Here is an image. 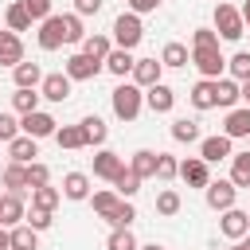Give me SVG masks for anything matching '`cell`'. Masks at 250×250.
I'll return each instance as SVG.
<instances>
[{"mask_svg":"<svg viewBox=\"0 0 250 250\" xmlns=\"http://www.w3.org/2000/svg\"><path fill=\"white\" fill-rule=\"evenodd\" d=\"M109 105H113V117L117 121H137L141 117V105H145V90L137 82H117L113 94H109Z\"/></svg>","mask_w":250,"mask_h":250,"instance_id":"obj_1","label":"cell"},{"mask_svg":"<svg viewBox=\"0 0 250 250\" xmlns=\"http://www.w3.org/2000/svg\"><path fill=\"white\" fill-rule=\"evenodd\" d=\"M215 31H219V39L238 43V39L246 35V20H242V12H238L234 4H215Z\"/></svg>","mask_w":250,"mask_h":250,"instance_id":"obj_2","label":"cell"},{"mask_svg":"<svg viewBox=\"0 0 250 250\" xmlns=\"http://www.w3.org/2000/svg\"><path fill=\"white\" fill-rule=\"evenodd\" d=\"M141 39H145L141 16H137V12H121V16L113 20V47H125V51H133Z\"/></svg>","mask_w":250,"mask_h":250,"instance_id":"obj_3","label":"cell"},{"mask_svg":"<svg viewBox=\"0 0 250 250\" xmlns=\"http://www.w3.org/2000/svg\"><path fill=\"white\" fill-rule=\"evenodd\" d=\"M191 66H195L203 78H223L227 59H223L219 47H191Z\"/></svg>","mask_w":250,"mask_h":250,"instance_id":"obj_4","label":"cell"},{"mask_svg":"<svg viewBox=\"0 0 250 250\" xmlns=\"http://www.w3.org/2000/svg\"><path fill=\"white\" fill-rule=\"evenodd\" d=\"M102 66H105V62H102V59H90L86 51H74V55L62 62V70H66L74 82H90V78H98V74H102Z\"/></svg>","mask_w":250,"mask_h":250,"instance_id":"obj_5","label":"cell"},{"mask_svg":"<svg viewBox=\"0 0 250 250\" xmlns=\"http://www.w3.org/2000/svg\"><path fill=\"white\" fill-rule=\"evenodd\" d=\"M203 199H207V207L211 211H227V207H234V199H238V188L230 184V180H211L207 188H203Z\"/></svg>","mask_w":250,"mask_h":250,"instance_id":"obj_6","label":"cell"},{"mask_svg":"<svg viewBox=\"0 0 250 250\" xmlns=\"http://www.w3.org/2000/svg\"><path fill=\"white\" fill-rule=\"evenodd\" d=\"M199 156H203L207 164H219V160H230V156H234V141H230L227 133H215V137H203V141H199Z\"/></svg>","mask_w":250,"mask_h":250,"instance_id":"obj_7","label":"cell"},{"mask_svg":"<svg viewBox=\"0 0 250 250\" xmlns=\"http://www.w3.org/2000/svg\"><path fill=\"white\" fill-rule=\"evenodd\" d=\"M219 230L230 238V242H242L250 234V211H238V207H227L223 219H219Z\"/></svg>","mask_w":250,"mask_h":250,"instance_id":"obj_8","label":"cell"},{"mask_svg":"<svg viewBox=\"0 0 250 250\" xmlns=\"http://www.w3.org/2000/svg\"><path fill=\"white\" fill-rule=\"evenodd\" d=\"M70 86H74V78L62 70V74H43V82H39V94H43V102H66L70 98Z\"/></svg>","mask_w":250,"mask_h":250,"instance_id":"obj_9","label":"cell"},{"mask_svg":"<svg viewBox=\"0 0 250 250\" xmlns=\"http://www.w3.org/2000/svg\"><path fill=\"white\" fill-rule=\"evenodd\" d=\"M20 129H23L27 137H35V141H43V137H55V129H59V121H55L51 113H43V109H35V113H23V117H20Z\"/></svg>","mask_w":250,"mask_h":250,"instance_id":"obj_10","label":"cell"},{"mask_svg":"<svg viewBox=\"0 0 250 250\" xmlns=\"http://www.w3.org/2000/svg\"><path fill=\"white\" fill-rule=\"evenodd\" d=\"M180 180H184L188 188H207V184H211V168H207V160H203V156H188V160H180Z\"/></svg>","mask_w":250,"mask_h":250,"instance_id":"obj_11","label":"cell"},{"mask_svg":"<svg viewBox=\"0 0 250 250\" xmlns=\"http://www.w3.org/2000/svg\"><path fill=\"white\" fill-rule=\"evenodd\" d=\"M66 43V27H62V16H47L39 23V47L43 51H59Z\"/></svg>","mask_w":250,"mask_h":250,"instance_id":"obj_12","label":"cell"},{"mask_svg":"<svg viewBox=\"0 0 250 250\" xmlns=\"http://www.w3.org/2000/svg\"><path fill=\"white\" fill-rule=\"evenodd\" d=\"M121 168H125V160H121L113 148H98V152H94V176H98V180H109V184H113Z\"/></svg>","mask_w":250,"mask_h":250,"instance_id":"obj_13","label":"cell"},{"mask_svg":"<svg viewBox=\"0 0 250 250\" xmlns=\"http://www.w3.org/2000/svg\"><path fill=\"white\" fill-rule=\"evenodd\" d=\"M23 215H27L23 195L4 191V195H0V227H20V223H23Z\"/></svg>","mask_w":250,"mask_h":250,"instance_id":"obj_14","label":"cell"},{"mask_svg":"<svg viewBox=\"0 0 250 250\" xmlns=\"http://www.w3.org/2000/svg\"><path fill=\"white\" fill-rule=\"evenodd\" d=\"M145 105H148L152 113H172V105H176V90L164 86V82H156V86L145 90Z\"/></svg>","mask_w":250,"mask_h":250,"instance_id":"obj_15","label":"cell"},{"mask_svg":"<svg viewBox=\"0 0 250 250\" xmlns=\"http://www.w3.org/2000/svg\"><path fill=\"white\" fill-rule=\"evenodd\" d=\"M223 133H227L230 141H238V137H250V105H234V109H227Z\"/></svg>","mask_w":250,"mask_h":250,"instance_id":"obj_16","label":"cell"},{"mask_svg":"<svg viewBox=\"0 0 250 250\" xmlns=\"http://www.w3.org/2000/svg\"><path fill=\"white\" fill-rule=\"evenodd\" d=\"M20 62H23L20 31H0V66H20Z\"/></svg>","mask_w":250,"mask_h":250,"instance_id":"obj_17","label":"cell"},{"mask_svg":"<svg viewBox=\"0 0 250 250\" xmlns=\"http://www.w3.org/2000/svg\"><path fill=\"white\" fill-rule=\"evenodd\" d=\"M133 51H125V47H113L109 55H105V70L113 74V78H133Z\"/></svg>","mask_w":250,"mask_h":250,"instance_id":"obj_18","label":"cell"},{"mask_svg":"<svg viewBox=\"0 0 250 250\" xmlns=\"http://www.w3.org/2000/svg\"><path fill=\"white\" fill-rule=\"evenodd\" d=\"M160 70H164V62H156V59H137V62H133V82H137L141 90H148V86L160 82Z\"/></svg>","mask_w":250,"mask_h":250,"instance_id":"obj_19","label":"cell"},{"mask_svg":"<svg viewBox=\"0 0 250 250\" xmlns=\"http://www.w3.org/2000/svg\"><path fill=\"white\" fill-rule=\"evenodd\" d=\"M238 102H242V82H234V78H215V105L234 109Z\"/></svg>","mask_w":250,"mask_h":250,"instance_id":"obj_20","label":"cell"},{"mask_svg":"<svg viewBox=\"0 0 250 250\" xmlns=\"http://www.w3.org/2000/svg\"><path fill=\"white\" fill-rule=\"evenodd\" d=\"M12 82H16V86H23V90H39V82H43V66L23 59L20 66H12Z\"/></svg>","mask_w":250,"mask_h":250,"instance_id":"obj_21","label":"cell"},{"mask_svg":"<svg viewBox=\"0 0 250 250\" xmlns=\"http://www.w3.org/2000/svg\"><path fill=\"white\" fill-rule=\"evenodd\" d=\"M78 125H82V133H86V148H102V145H105V137H109V125H105L98 113L82 117Z\"/></svg>","mask_w":250,"mask_h":250,"instance_id":"obj_22","label":"cell"},{"mask_svg":"<svg viewBox=\"0 0 250 250\" xmlns=\"http://www.w3.org/2000/svg\"><path fill=\"white\" fill-rule=\"evenodd\" d=\"M8 156H12L16 164H31V160L39 156V145H35V137H27V133H20L16 141H8Z\"/></svg>","mask_w":250,"mask_h":250,"instance_id":"obj_23","label":"cell"},{"mask_svg":"<svg viewBox=\"0 0 250 250\" xmlns=\"http://www.w3.org/2000/svg\"><path fill=\"white\" fill-rule=\"evenodd\" d=\"M188 102L195 109H215V78H199L191 90H188Z\"/></svg>","mask_w":250,"mask_h":250,"instance_id":"obj_24","label":"cell"},{"mask_svg":"<svg viewBox=\"0 0 250 250\" xmlns=\"http://www.w3.org/2000/svg\"><path fill=\"white\" fill-rule=\"evenodd\" d=\"M0 184H4L8 191H16V195L31 191V188H27V164H16V160H12V164L0 172Z\"/></svg>","mask_w":250,"mask_h":250,"instance_id":"obj_25","label":"cell"},{"mask_svg":"<svg viewBox=\"0 0 250 250\" xmlns=\"http://www.w3.org/2000/svg\"><path fill=\"white\" fill-rule=\"evenodd\" d=\"M62 195L74 199V203L78 199H90V176L86 172H66L62 176Z\"/></svg>","mask_w":250,"mask_h":250,"instance_id":"obj_26","label":"cell"},{"mask_svg":"<svg viewBox=\"0 0 250 250\" xmlns=\"http://www.w3.org/2000/svg\"><path fill=\"white\" fill-rule=\"evenodd\" d=\"M172 141H180V145H195V141H203L199 121H195V117H176V121H172Z\"/></svg>","mask_w":250,"mask_h":250,"instance_id":"obj_27","label":"cell"},{"mask_svg":"<svg viewBox=\"0 0 250 250\" xmlns=\"http://www.w3.org/2000/svg\"><path fill=\"white\" fill-rule=\"evenodd\" d=\"M4 20H8V31H27V27L35 23V20L27 16V4H23V0L8 4V8H4Z\"/></svg>","mask_w":250,"mask_h":250,"instance_id":"obj_28","label":"cell"},{"mask_svg":"<svg viewBox=\"0 0 250 250\" xmlns=\"http://www.w3.org/2000/svg\"><path fill=\"white\" fill-rule=\"evenodd\" d=\"M39 102H43L39 90H23V86H16V94H12V109H16L20 117H23V113H35Z\"/></svg>","mask_w":250,"mask_h":250,"instance_id":"obj_29","label":"cell"},{"mask_svg":"<svg viewBox=\"0 0 250 250\" xmlns=\"http://www.w3.org/2000/svg\"><path fill=\"white\" fill-rule=\"evenodd\" d=\"M152 207H156V215L172 219V215H176V211L184 207V199H180V191H176V188H160V191H156V203H152Z\"/></svg>","mask_w":250,"mask_h":250,"instance_id":"obj_30","label":"cell"},{"mask_svg":"<svg viewBox=\"0 0 250 250\" xmlns=\"http://www.w3.org/2000/svg\"><path fill=\"white\" fill-rule=\"evenodd\" d=\"M160 62H164V66H172V70H180V66H188V62H191V51H188L184 43H164Z\"/></svg>","mask_w":250,"mask_h":250,"instance_id":"obj_31","label":"cell"},{"mask_svg":"<svg viewBox=\"0 0 250 250\" xmlns=\"http://www.w3.org/2000/svg\"><path fill=\"white\" fill-rule=\"evenodd\" d=\"M129 168H133L141 180L156 176V152H152V148H137V152H133V160H129Z\"/></svg>","mask_w":250,"mask_h":250,"instance_id":"obj_32","label":"cell"},{"mask_svg":"<svg viewBox=\"0 0 250 250\" xmlns=\"http://www.w3.org/2000/svg\"><path fill=\"white\" fill-rule=\"evenodd\" d=\"M113 191H117L121 199H133V195L141 191V176H137L133 168H121V172H117V180H113Z\"/></svg>","mask_w":250,"mask_h":250,"instance_id":"obj_33","label":"cell"},{"mask_svg":"<svg viewBox=\"0 0 250 250\" xmlns=\"http://www.w3.org/2000/svg\"><path fill=\"white\" fill-rule=\"evenodd\" d=\"M59 203H62V188H51V184H43V188H35V191H31V207L55 211Z\"/></svg>","mask_w":250,"mask_h":250,"instance_id":"obj_34","label":"cell"},{"mask_svg":"<svg viewBox=\"0 0 250 250\" xmlns=\"http://www.w3.org/2000/svg\"><path fill=\"white\" fill-rule=\"evenodd\" d=\"M230 184L234 188H250V152H234L230 156Z\"/></svg>","mask_w":250,"mask_h":250,"instance_id":"obj_35","label":"cell"},{"mask_svg":"<svg viewBox=\"0 0 250 250\" xmlns=\"http://www.w3.org/2000/svg\"><path fill=\"white\" fill-rule=\"evenodd\" d=\"M55 141H59V148H86L82 125H62V129H55Z\"/></svg>","mask_w":250,"mask_h":250,"instance_id":"obj_36","label":"cell"},{"mask_svg":"<svg viewBox=\"0 0 250 250\" xmlns=\"http://www.w3.org/2000/svg\"><path fill=\"white\" fill-rule=\"evenodd\" d=\"M105 250H141V242L133 238V230H129V227H113V230H109V238H105Z\"/></svg>","mask_w":250,"mask_h":250,"instance_id":"obj_37","label":"cell"},{"mask_svg":"<svg viewBox=\"0 0 250 250\" xmlns=\"http://www.w3.org/2000/svg\"><path fill=\"white\" fill-rule=\"evenodd\" d=\"M82 51H86L90 59H102V62H105V55L113 51V39H109V35H86V39H82Z\"/></svg>","mask_w":250,"mask_h":250,"instance_id":"obj_38","label":"cell"},{"mask_svg":"<svg viewBox=\"0 0 250 250\" xmlns=\"http://www.w3.org/2000/svg\"><path fill=\"white\" fill-rule=\"evenodd\" d=\"M35 246H39V230H31L27 223L12 227V250H35Z\"/></svg>","mask_w":250,"mask_h":250,"instance_id":"obj_39","label":"cell"},{"mask_svg":"<svg viewBox=\"0 0 250 250\" xmlns=\"http://www.w3.org/2000/svg\"><path fill=\"white\" fill-rule=\"evenodd\" d=\"M176 176H180V160L168 156V152H156V180L168 184V180H176Z\"/></svg>","mask_w":250,"mask_h":250,"instance_id":"obj_40","label":"cell"},{"mask_svg":"<svg viewBox=\"0 0 250 250\" xmlns=\"http://www.w3.org/2000/svg\"><path fill=\"white\" fill-rule=\"evenodd\" d=\"M90 203H94V211H98L102 219H109V215H113V207L121 203V195H117V191H94V195H90Z\"/></svg>","mask_w":250,"mask_h":250,"instance_id":"obj_41","label":"cell"},{"mask_svg":"<svg viewBox=\"0 0 250 250\" xmlns=\"http://www.w3.org/2000/svg\"><path fill=\"white\" fill-rule=\"evenodd\" d=\"M133 219H137V207H133V199H121L105 223H109V227H133Z\"/></svg>","mask_w":250,"mask_h":250,"instance_id":"obj_42","label":"cell"},{"mask_svg":"<svg viewBox=\"0 0 250 250\" xmlns=\"http://www.w3.org/2000/svg\"><path fill=\"white\" fill-rule=\"evenodd\" d=\"M227 70H230V78H234V82H246V78H250V51L230 55V59H227Z\"/></svg>","mask_w":250,"mask_h":250,"instance_id":"obj_43","label":"cell"},{"mask_svg":"<svg viewBox=\"0 0 250 250\" xmlns=\"http://www.w3.org/2000/svg\"><path fill=\"white\" fill-rule=\"evenodd\" d=\"M43 184H51V168H47L43 160H31V164H27V188L35 191V188H43Z\"/></svg>","mask_w":250,"mask_h":250,"instance_id":"obj_44","label":"cell"},{"mask_svg":"<svg viewBox=\"0 0 250 250\" xmlns=\"http://www.w3.org/2000/svg\"><path fill=\"white\" fill-rule=\"evenodd\" d=\"M23 223H27L31 230H51V223H55V211H43V207H31V211L23 215Z\"/></svg>","mask_w":250,"mask_h":250,"instance_id":"obj_45","label":"cell"},{"mask_svg":"<svg viewBox=\"0 0 250 250\" xmlns=\"http://www.w3.org/2000/svg\"><path fill=\"white\" fill-rule=\"evenodd\" d=\"M62 27H66V43H82V39H86V31H82V16H78V12L62 16Z\"/></svg>","mask_w":250,"mask_h":250,"instance_id":"obj_46","label":"cell"},{"mask_svg":"<svg viewBox=\"0 0 250 250\" xmlns=\"http://www.w3.org/2000/svg\"><path fill=\"white\" fill-rule=\"evenodd\" d=\"M191 47H219V31L215 27H195L191 31Z\"/></svg>","mask_w":250,"mask_h":250,"instance_id":"obj_47","label":"cell"},{"mask_svg":"<svg viewBox=\"0 0 250 250\" xmlns=\"http://www.w3.org/2000/svg\"><path fill=\"white\" fill-rule=\"evenodd\" d=\"M20 133H23V129H20V121H16L12 113H0V141L8 145V141H16Z\"/></svg>","mask_w":250,"mask_h":250,"instance_id":"obj_48","label":"cell"},{"mask_svg":"<svg viewBox=\"0 0 250 250\" xmlns=\"http://www.w3.org/2000/svg\"><path fill=\"white\" fill-rule=\"evenodd\" d=\"M27 4V16L35 20V23H43L47 16H51V0H23Z\"/></svg>","mask_w":250,"mask_h":250,"instance_id":"obj_49","label":"cell"},{"mask_svg":"<svg viewBox=\"0 0 250 250\" xmlns=\"http://www.w3.org/2000/svg\"><path fill=\"white\" fill-rule=\"evenodd\" d=\"M102 4H105V0H74V12H78V16H98Z\"/></svg>","mask_w":250,"mask_h":250,"instance_id":"obj_50","label":"cell"},{"mask_svg":"<svg viewBox=\"0 0 250 250\" xmlns=\"http://www.w3.org/2000/svg\"><path fill=\"white\" fill-rule=\"evenodd\" d=\"M164 0H129V12H137V16H145V12H156Z\"/></svg>","mask_w":250,"mask_h":250,"instance_id":"obj_51","label":"cell"},{"mask_svg":"<svg viewBox=\"0 0 250 250\" xmlns=\"http://www.w3.org/2000/svg\"><path fill=\"white\" fill-rule=\"evenodd\" d=\"M0 250H12V227H0Z\"/></svg>","mask_w":250,"mask_h":250,"instance_id":"obj_52","label":"cell"},{"mask_svg":"<svg viewBox=\"0 0 250 250\" xmlns=\"http://www.w3.org/2000/svg\"><path fill=\"white\" fill-rule=\"evenodd\" d=\"M242 105H250V78L242 82Z\"/></svg>","mask_w":250,"mask_h":250,"instance_id":"obj_53","label":"cell"},{"mask_svg":"<svg viewBox=\"0 0 250 250\" xmlns=\"http://www.w3.org/2000/svg\"><path fill=\"white\" fill-rule=\"evenodd\" d=\"M238 12H242V20H246V27H250V0H246V4L238 8Z\"/></svg>","mask_w":250,"mask_h":250,"instance_id":"obj_54","label":"cell"},{"mask_svg":"<svg viewBox=\"0 0 250 250\" xmlns=\"http://www.w3.org/2000/svg\"><path fill=\"white\" fill-rule=\"evenodd\" d=\"M141 250H164V246H156V242H148V246H141Z\"/></svg>","mask_w":250,"mask_h":250,"instance_id":"obj_55","label":"cell"},{"mask_svg":"<svg viewBox=\"0 0 250 250\" xmlns=\"http://www.w3.org/2000/svg\"><path fill=\"white\" fill-rule=\"evenodd\" d=\"M238 246H242V250H250V234H246V238H242V242H238Z\"/></svg>","mask_w":250,"mask_h":250,"instance_id":"obj_56","label":"cell"},{"mask_svg":"<svg viewBox=\"0 0 250 250\" xmlns=\"http://www.w3.org/2000/svg\"><path fill=\"white\" fill-rule=\"evenodd\" d=\"M230 250H242V246H230Z\"/></svg>","mask_w":250,"mask_h":250,"instance_id":"obj_57","label":"cell"}]
</instances>
